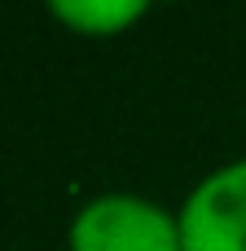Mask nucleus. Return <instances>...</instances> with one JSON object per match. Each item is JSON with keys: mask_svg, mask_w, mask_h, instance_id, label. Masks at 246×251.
<instances>
[{"mask_svg": "<svg viewBox=\"0 0 246 251\" xmlns=\"http://www.w3.org/2000/svg\"><path fill=\"white\" fill-rule=\"evenodd\" d=\"M53 18L79 35L106 40L128 31L136 18H145V0H53Z\"/></svg>", "mask_w": 246, "mask_h": 251, "instance_id": "3", "label": "nucleus"}, {"mask_svg": "<svg viewBox=\"0 0 246 251\" xmlns=\"http://www.w3.org/2000/svg\"><path fill=\"white\" fill-rule=\"evenodd\" d=\"M180 251H246V159L207 172L176 212Z\"/></svg>", "mask_w": 246, "mask_h": 251, "instance_id": "2", "label": "nucleus"}, {"mask_svg": "<svg viewBox=\"0 0 246 251\" xmlns=\"http://www.w3.org/2000/svg\"><path fill=\"white\" fill-rule=\"evenodd\" d=\"M70 251H180L176 212L141 194L88 199L66 234Z\"/></svg>", "mask_w": 246, "mask_h": 251, "instance_id": "1", "label": "nucleus"}]
</instances>
